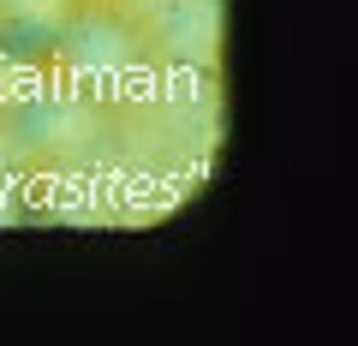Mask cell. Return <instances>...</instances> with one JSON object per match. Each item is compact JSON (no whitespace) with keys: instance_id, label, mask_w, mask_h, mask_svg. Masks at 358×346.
Returning a JSON list of instances; mask_svg holds the SVG:
<instances>
[{"instance_id":"1","label":"cell","mask_w":358,"mask_h":346,"mask_svg":"<svg viewBox=\"0 0 358 346\" xmlns=\"http://www.w3.org/2000/svg\"><path fill=\"white\" fill-rule=\"evenodd\" d=\"M72 13H78V0H0V18H13L24 30H66Z\"/></svg>"}]
</instances>
